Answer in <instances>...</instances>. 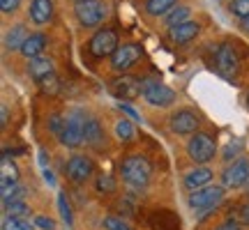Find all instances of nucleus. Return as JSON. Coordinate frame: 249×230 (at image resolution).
I'll return each instance as SVG.
<instances>
[{"label":"nucleus","mask_w":249,"mask_h":230,"mask_svg":"<svg viewBox=\"0 0 249 230\" xmlns=\"http://www.w3.org/2000/svg\"><path fill=\"white\" fill-rule=\"evenodd\" d=\"M28 212H30V207H28V203H23V200L5 205V216H26Z\"/></svg>","instance_id":"c85d7f7f"},{"label":"nucleus","mask_w":249,"mask_h":230,"mask_svg":"<svg viewBox=\"0 0 249 230\" xmlns=\"http://www.w3.org/2000/svg\"><path fill=\"white\" fill-rule=\"evenodd\" d=\"M238 221H240L242 226H249V198L238 205Z\"/></svg>","instance_id":"473e14b6"},{"label":"nucleus","mask_w":249,"mask_h":230,"mask_svg":"<svg viewBox=\"0 0 249 230\" xmlns=\"http://www.w3.org/2000/svg\"><path fill=\"white\" fill-rule=\"evenodd\" d=\"M83 133H86V143L92 145V148H99V145L104 143V129H102V124H99V120L95 115H88V117H86V129H83Z\"/></svg>","instance_id":"6ab92c4d"},{"label":"nucleus","mask_w":249,"mask_h":230,"mask_svg":"<svg viewBox=\"0 0 249 230\" xmlns=\"http://www.w3.org/2000/svg\"><path fill=\"white\" fill-rule=\"evenodd\" d=\"M74 14L83 28H97L108 16V5L104 0H76Z\"/></svg>","instance_id":"f03ea898"},{"label":"nucleus","mask_w":249,"mask_h":230,"mask_svg":"<svg viewBox=\"0 0 249 230\" xmlns=\"http://www.w3.org/2000/svg\"><path fill=\"white\" fill-rule=\"evenodd\" d=\"M46 124H49V131L53 133V136H60L62 127H65V117H62L60 113H51L49 120H46Z\"/></svg>","instance_id":"7c9ffc66"},{"label":"nucleus","mask_w":249,"mask_h":230,"mask_svg":"<svg viewBox=\"0 0 249 230\" xmlns=\"http://www.w3.org/2000/svg\"><path fill=\"white\" fill-rule=\"evenodd\" d=\"M95 173V164L90 157L86 154H74L70 157V161L65 164V177L71 180L74 184H83V182H88L90 177Z\"/></svg>","instance_id":"1a4fd4ad"},{"label":"nucleus","mask_w":249,"mask_h":230,"mask_svg":"<svg viewBox=\"0 0 249 230\" xmlns=\"http://www.w3.org/2000/svg\"><path fill=\"white\" fill-rule=\"evenodd\" d=\"M176 7V0H145V12L150 16H166Z\"/></svg>","instance_id":"412c9836"},{"label":"nucleus","mask_w":249,"mask_h":230,"mask_svg":"<svg viewBox=\"0 0 249 230\" xmlns=\"http://www.w3.org/2000/svg\"><path fill=\"white\" fill-rule=\"evenodd\" d=\"M247 104H249V95H247Z\"/></svg>","instance_id":"37998d69"},{"label":"nucleus","mask_w":249,"mask_h":230,"mask_svg":"<svg viewBox=\"0 0 249 230\" xmlns=\"http://www.w3.org/2000/svg\"><path fill=\"white\" fill-rule=\"evenodd\" d=\"M214 152H217V143L210 133L196 131L187 143V154L196 164H208L210 159H214Z\"/></svg>","instance_id":"20e7f679"},{"label":"nucleus","mask_w":249,"mask_h":230,"mask_svg":"<svg viewBox=\"0 0 249 230\" xmlns=\"http://www.w3.org/2000/svg\"><path fill=\"white\" fill-rule=\"evenodd\" d=\"M102 228H104V230H132L129 226H127V221H124V219H120V216H104Z\"/></svg>","instance_id":"c756f323"},{"label":"nucleus","mask_w":249,"mask_h":230,"mask_svg":"<svg viewBox=\"0 0 249 230\" xmlns=\"http://www.w3.org/2000/svg\"><path fill=\"white\" fill-rule=\"evenodd\" d=\"M224 191L226 186H203V189H196L189 194L187 205L194 210V212H203V210H213L224 200Z\"/></svg>","instance_id":"423d86ee"},{"label":"nucleus","mask_w":249,"mask_h":230,"mask_svg":"<svg viewBox=\"0 0 249 230\" xmlns=\"http://www.w3.org/2000/svg\"><path fill=\"white\" fill-rule=\"evenodd\" d=\"M26 196V189L21 184H12L7 189H2V205H9V203H17V200H23Z\"/></svg>","instance_id":"cd10ccee"},{"label":"nucleus","mask_w":249,"mask_h":230,"mask_svg":"<svg viewBox=\"0 0 249 230\" xmlns=\"http://www.w3.org/2000/svg\"><path fill=\"white\" fill-rule=\"evenodd\" d=\"M214 69L219 71V76H224V79H229V81L238 76L240 55H238V51L233 49V44L224 42V44L217 49V53H214Z\"/></svg>","instance_id":"0eeeda50"},{"label":"nucleus","mask_w":249,"mask_h":230,"mask_svg":"<svg viewBox=\"0 0 249 230\" xmlns=\"http://www.w3.org/2000/svg\"><path fill=\"white\" fill-rule=\"evenodd\" d=\"M245 28H247V30H249V18H245Z\"/></svg>","instance_id":"a19ab883"},{"label":"nucleus","mask_w":249,"mask_h":230,"mask_svg":"<svg viewBox=\"0 0 249 230\" xmlns=\"http://www.w3.org/2000/svg\"><path fill=\"white\" fill-rule=\"evenodd\" d=\"M116 138L120 143H132L136 141V127H134L132 120H118L116 122Z\"/></svg>","instance_id":"4be33fe9"},{"label":"nucleus","mask_w":249,"mask_h":230,"mask_svg":"<svg viewBox=\"0 0 249 230\" xmlns=\"http://www.w3.org/2000/svg\"><path fill=\"white\" fill-rule=\"evenodd\" d=\"M18 5H21V0H0V9H2V14H12V12H17Z\"/></svg>","instance_id":"72a5a7b5"},{"label":"nucleus","mask_w":249,"mask_h":230,"mask_svg":"<svg viewBox=\"0 0 249 230\" xmlns=\"http://www.w3.org/2000/svg\"><path fill=\"white\" fill-rule=\"evenodd\" d=\"M95 191L97 194H113L116 191V180L108 173H99L97 180H95Z\"/></svg>","instance_id":"bb28decb"},{"label":"nucleus","mask_w":249,"mask_h":230,"mask_svg":"<svg viewBox=\"0 0 249 230\" xmlns=\"http://www.w3.org/2000/svg\"><path fill=\"white\" fill-rule=\"evenodd\" d=\"M139 60H141V46L124 44V46L118 49L116 53L111 55V67H113L116 71H127L129 67H134Z\"/></svg>","instance_id":"ddd939ff"},{"label":"nucleus","mask_w":249,"mask_h":230,"mask_svg":"<svg viewBox=\"0 0 249 230\" xmlns=\"http://www.w3.org/2000/svg\"><path fill=\"white\" fill-rule=\"evenodd\" d=\"M150 175H152L150 164L141 154H129L120 164V177H123L124 184L129 186V189H134V191L145 189L148 182H150Z\"/></svg>","instance_id":"f257e3e1"},{"label":"nucleus","mask_w":249,"mask_h":230,"mask_svg":"<svg viewBox=\"0 0 249 230\" xmlns=\"http://www.w3.org/2000/svg\"><path fill=\"white\" fill-rule=\"evenodd\" d=\"M169 129L178 136H189L198 129V115L192 108H180L169 117Z\"/></svg>","instance_id":"9d476101"},{"label":"nucleus","mask_w":249,"mask_h":230,"mask_svg":"<svg viewBox=\"0 0 249 230\" xmlns=\"http://www.w3.org/2000/svg\"><path fill=\"white\" fill-rule=\"evenodd\" d=\"M35 226L39 230H55V221H53V219H49V216H37Z\"/></svg>","instance_id":"f704fd0d"},{"label":"nucleus","mask_w":249,"mask_h":230,"mask_svg":"<svg viewBox=\"0 0 249 230\" xmlns=\"http://www.w3.org/2000/svg\"><path fill=\"white\" fill-rule=\"evenodd\" d=\"M120 49L118 46V33L111 30V28H104L92 35V39L88 42V51L92 58H107V55H113Z\"/></svg>","instance_id":"6e6552de"},{"label":"nucleus","mask_w":249,"mask_h":230,"mask_svg":"<svg viewBox=\"0 0 249 230\" xmlns=\"http://www.w3.org/2000/svg\"><path fill=\"white\" fill-rule=\"evenodd\" d=\"M53 74V58L49 55H37V58H30V65H28V76L33 81H42L44 76Z\"/></svg>","instance_id":"f3484780"},{"label":"nucleus","mask_w":249,"mask_h":230,"mask_svg":"<svg viewBox=\"0 0 249 230\" xmlns=\"http://www.w3.org/2000/svg\"><path fill=\"white\" fill-rule=\"evenodd\" d=\"M28 39V33L23 26H14L12 30H9L7 35H5V49H12V51H18L21 46H23V42Z\"/></svg>","instance_id":"aec40b11"},{"label":"nucleus","mask_w":249,"mask_h":230,"mask_svg":"<svg viewBox=\"0 0 249 230\" xmlns=\"http://www.w3.org/2000/svg\"><path fill=\"white\" fill-rule=\"evenodd\" d=\"M120 111H123L124 115H129V117H132V120H141V115L136 113V111H134L132 106H127V104H120Z\"/></svg>","instance_id":"4c0bfd02"},{"label":"nucleus","mask_w":249,"mask_h":230,"mask_svg":"<svg viewBox=\"0 0 249 230\" xmlns=\"http://www.w3.org/2000/svg\"><path fill=\"white\" fill-rule=\"evenodd\" d=\"M249 182V159H235L222 173V186L226 189H240Z\"/></svg>","instance_id":"9b49d317"},{"label":"nucleus","mask_w":249,"mask_h":230,"mask_svg":"<svg viewBox=\"0 0 249 230\" xmlns=\"http://www.w3.org/2000/svg\"><path fill=\"white\" fill-rule=\"evenodd\" d=\"M53 16V0H30V21L35 26H46Z\"/></svg>","instance_id":"2eb2a0df"},{"label":"nucleus","mask_w":249,"mask_h":230,"mask_svg":"<svg viewBox=\"0 0 249 230\" xmlns=\"http://www.w3.org/2000/svg\"><path fill=\"white\" fill-rule=\"evenodd\" d=\"M141 88H143V81L136 79V76H118L113 83H111V92L113 97L123 99V101H134V99L141 97Z\"/></svg>","instance_id":"f8f14e48"},{"label":"nucleus","mask_w":249,"mask_h":230,"mask_svg":"<svg viewBox=\"0 0 249 230\" xmlns=\"http://www.w3.org/2000/svg\"><path fill=\"white\" fill-rule=\"evenodd\" d=\"M0 124L2 127L7 124V106H2V111H0Z\"/></svg>","instance_id":"ea45409f"},{"label":"nucleus","mask_w":249,"mask_h":230,"mask_svg":"<svg viewBox=\"0 0 249 230\" xmlns=\"http://www.w3.org/2000/svg\"><path fill=\"white\" fill-rule=\"evenodd\" d=\"M247 196H249V182H247Z\"/></svg>","instance_id":"79ce46f5"},{"label":"nucleus","mask_w":249,"mask_h":230,"mask_svg":"<svg viewBox=\"0 0 249 230\" xmlns=\"http://www.w3.org/2000/svg\"><path fill=\"white\" fill-rule=\"evenodd\" d=\"M58 203H60V212H62V219L67 223H71V210H70V205H67V200H65V194L58 196Z\"/></svg>","instance_id":"c9c22d12"},{"label":"nucleus","mask_w":249,"mask_h":230,"mask_svg":"<svg viewBox=\"0 0 249 230\" xmlns=\"http://www.w3.org/2000/svg\"><path fill=\"white\" fill-rule=\"evenodd\" d=\"M231 12L240 18H249V0H233Z\"/></svg>","instance_id":"2f4dec72"},{"label":"nucleus","mask_w":249,"mask_h":230,"mask_svg":"<svg viewBox=\"0 0 249 230\" xmlns=\"http://www.w3.org/2000/svg\"><path fill=\"white\" fill-rule=\"evenodd\" d=\"M37 85H39V90H42V95H46V97H55L58 92H60V79L53 74H49V76H44L42 81H37Z\"/></svg>","instance_id":"a878e982"},{"label":"nucleus","mask_w":249,"mask_h":230,"mask_svg":"<svg viewBox=\"0 0 249 230\" xmlns=\"http://www.w3.org/2000/svg\"><path fill=\"white\" fill-rule=\"evenodd\" d=\"M214 230H242V228H240V223L233 219V221H224V223H219V226H217Z\"/></svg>","instance_id":"e433bc0d"},{"label":"nucleus","mask_w":249,"mask_h":230,"mask_svg":"<svg viewBox=\"0 0 249 230\" xmlns=\"http://www.w3.org/2000/svg\"><path fill=\"white\" fill-rule=\"evenodd\" d=\"M141 97H143V101H148L150 106L164 108V106H171V104L176 101V92H173L169 85L160 83V81H155V79H143Z\"/></svg>","instance_id":"39448f33"},{"label":"nucleus","mask_w":249,"mask_h":230,"mask_svg":"<svg viewBox=\"0 0 249 230\" xmlns=\"http://www.w3.org/2000/svg\"><path fill=\"white\" fill-rule=\"evenodd\" d=\"M213 182V170L208 168V166H198V168L189 170L185 175V180H182V184H185V189L192 194V191H196V189H203V186H208Z\"/></svg>","instance_id":"4468645a"},{"label":"nucleus","mask_w":249,"mask_h":230,"mask_svg":"<svg viewBox=\"0 0 249 230\" xmlns=\"http://www.w3.org/2000/svg\"><path fill=\"white\" fill-rule=\"evenodd\" d=\"M189 12H192V9L187 7V5H176V7H173L169 14L164 16V26H166V28H176V26H180V23H185L187 16H189Z\"/></svg>","instance_id":"5701e85b"},{"label":"nucleus","mask_w":249,"mask_h":230,"mask_svg":"<svg viewBox=\"0 0 249 230\" xmlns=\"http://www.w3.org/2000/svg\"><path fill=\"white\" fill-rule=\"evenodd\" d=\"M17 182H18V168L14 164H9L7 157H2V170H0V184H2V189L17 184Z\"/></svg>","instance_id":"b1692460"},{"label":"nucleus","mask_w":249,"mask_h":230,"mask_svg":"<svg viewBox=\"0 0 249 230\" xmlns=\"http://www.w3.org/2000/svg\"><path fill=\"white\" fill-rule=\"evenodd\" d=\"M86 117L81 111H71L67 117H65V127H62V133L58 136V141L65 145V148H81L83 141H86Z\"/></svg>","instance_id":"7ed1b4c3"},{"label":"nucleus","mask_w":249,"mask_h":230,"mask_svg":"<svg viewBox=\"0 0 249 230\" xmlns=\"http://www.w3.org/2000/svg\"><path fill=\"white\" fill-rule=\"evenodd\" d=\"M46 42H49V37L42 35V33H35V35H28V39L23 42V46L18 49L23 58H37V55L44 51Z\"/></svg>","instance_id":"a211bd4d"},{"label":"nucleus","mask_w":249,"mask_h":230,"mask_svg":"<svg viewBox=\"0 0 249 230\" xmlns=\"http://www.w3.org/2000/svg\"><path fill=\"white\" fill-rule=\"evenodd\" d=\"M198 30H201V26L196 21H185V23H180L176 28H169V39L173 44H187L198 35Z\"/></svg>","instance_id":"dca6fc26"},{"label":"nucleus","mask_w":249,"mask_h":230,"mask_svg":"<svg viewBox=\"0 0 249 230\" xmlns=\"http://www.w3.org/2000/svg\"><path fill=\"white\" fill-rule=\"evenodd\" d=\"M238 150H240V145H229L224 157H226V159H231V157H235V154H238Z\"/></svg>","instance_id":"58836bf2"},{"label":"nucleus","mask_w":249,"mask_h":230,"mask_svg":"<svg viewBox=\"0 0 249 230\" xmlns=\"http://www.w3.org/2000/svg\"><path fill=\"white\" fill-rule=\"evenodd\" d=\"M35 221H30L28 216H5L2 230H35Z\"/></svg>","instance_id":"393cba45"}]
</instances>
